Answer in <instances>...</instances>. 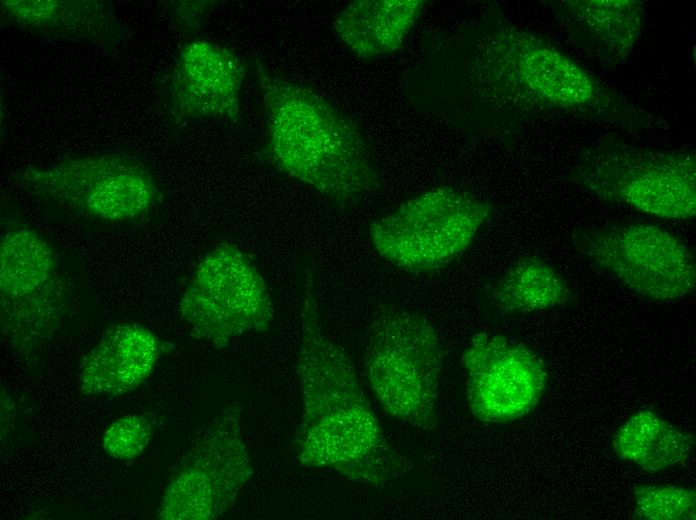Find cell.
Here are the masks:
<instances>
[{
  "label": "cell",
  "instance_id": "obj_1",
  "mask_svg": "<svg viewBox=\"0 0 696 520\" xmlns=\"http://www.w3.org/2000/svg\"><path fill=\"white\" fill-rule=\"evenodd\" d=\"M315 284L308 271L301 300L297 375L302 411L295 461L382 490L411 471L413 464L387 440L352 359L326 333Z\"/></svg>",
  "mask_w": 696,
  "mask_h": 520
},
{
  "label": "cell",
  "instance_id": "obj_2",
  "mask_svg": "<svg viewBox=\"0 0 696 520\" xmlns=\"http://www.w3.org/2000/svg\"><path fill=\"white\" fill-rule=\"evenodd\" d=\"M470 71L489 102L516 113L600 121L633 132L660 123L555 44L514 26L478 38Z\"/></svg>",
  "mask_w": 696,
  "mask_h": 520
},
{
  "label": "cell",
  "instance_id": "obj_3",
  "mask_svg": "<svg viewBox=\"0 0 696 520\" xmlns=\"http://www.w3.org/2000/svg\"><path fill=\"white\" fill-rule=\"evenodd\" d=\"M266 119L258 157L276 171L338 204L380 187L369 145L357 126L323 95L256 60Z\"/></svg>",
  "mask_w": 696,
  "mask_h": 520
},
{
  "label": "cell",
  "instance_id": "obj_4",
  "mask_svg": "<svg viewBox=\"0 0 696 520\" xmlns=\"http://www.w3.org/2000/svg\"><path fill=\"white\" fill-rule=\"evenodd\" d=\"M445 350L424 315L396 304L375 312L367 335L368 386L391 418L422 431L437 428Z\"/></svg>",
  "mask_w": 696,
  "mask_h": 520
},
{
  "label": "cell",
  "instance_id": "obj_5",
  "mask_svg": "<svg viewBox=\"0 0 696 520\" xmlns=\"http://www.w3.org/2000/svg\"><path fill=\"white\" fill-rule=\"evenodd\" d=\"M567 178L597 199L665 220L696 214V152L605 136L585 148Z\"/></svg>",
  "mask_w": 696,
  "mask_h": 520
},
{
  "label": "cell",
  "instance_id": "obj_6",
  "mask_svg": "<svg viewBox=\"0 0 696 520\" xmlns=\"http://www.w3.org/2000/svg\"><path fill=\"white\" fill-rule=\"evenodd\" d=\"M28 194L68 216L102 224L145 219L161 201L156 178L140 159L126 153L65 158L14 173Z\"/></svg>",
  "mask_w": 696,
  "mask_h": 520
},
{
  "label": "cell",
  "instance_id": "obj_7",
  "mask_svg": "<svg viewBox=\"0 0 696 520\" xmlns=\"http://www.w3.org/2000/svg\"><path fill=\"white\" fill-rule=\"evenodd\" d=\"M72 287L47 239L12 221L0 242V318L5 341L27 356L53 337L67 317Z\"/></svg>",
  "mask_w": 696,
  "mask_h": 520
},
{
  "label": "cell",
  "instance_id": "obj_8",
  "mask_svg": "<svg viewBox=\"0 0 696 520\" xmlns=\"http://www.w3.org/2000/svg\"><path fill=\"white\" fill-rule=\"evenodd\" d=\"M479 197L438 187L402 203L374 221L369 238L376 252L394 267L429 273L463 254L491 215Z\"/></svg>",
  "mask_w": 696,
  "mask_h": 520
},
{
  "label": "cell",
  "instance_id": "obj_9",
  "mask_svg": "<svg viewBox=\"0 0 696 520\" xmlns=\"http://www.w3.org/2000/svg\"><path fill=\"white\" fill-rule=\"evenodd\" d=\"M191 336L217 348L251 332H265L274 317L267 283L239 246L222 242L198 263L179 302Z\"/></svg>",
  "mask_w": 696,
  "mask_h": 520
},
{
  "label": "cell",
  "instance_id": "obj_10",
  "mask_svg": "<svg viewBox=\"0 0 696 520\" xmlns=\"http://www.w3.org/2000/svg\"><path fill=\"white\" fill-rule=\"evenodd\" d=\"M572 245L592 266L648 300L675 301L695 290L693 251L657 223L630 221L580 230Z\"/></svg>",
  "mask_w": 696,
  "mask_h": 520
},
{
  "label": "cell",
  "instance_id": "obj_11",
  "mask_svg": "<svg viewBox=\"0 0 696 520\" xmlns=\"http://www.w3.org/2000/svg\"><path fill=\"white\" fill-rule=\"evenodd\" d=\"M254 473L242 433V408H222L174 467L157 518L213 520L236 502Z\"/></svg>",
  "mask_w": 696,
  "mask_h": 520
},
{
  "label": "cell",
  "instance_id": "obj_12",
  "mask_svg": "<svg viewBox=\"0 0 696 520\" xmlns=\"http://www.w3.org/2000/svg\"><path fill=\"white\" fill-rule=\"evenodd\" d=\"M466 398L472 415L486 423H507L529 414L548 381L542 359L525 344L479 332L462 354Z\"/></svg>",
  "mask_w": 696,
  "mask_h": 520
},
{
  "label": "cell",
  "instance_id": "obj_13",
  "mask_svg": "<svg viewBox=\"0 0 696 520\" xmlns=\"http://www.w3.org/2000/svg\"><path fill=\"white\" fill-rule=\"evenodd\" d=\"M246 72L245 61L227 46L203 38L188 40L164 80L167 118L179 127L204 119L236 122Z\"/></svg>",
  "mask_w": 696,
  "mask_h": 520
},
{
  "label": "cell",
  "instance_id": "obj_14",
  "mask_svg": "<svg viewBox=\"0 0 696 520\" xmlns=\"http://www.w3.org/2000/svg\"><path fill=\"white\" fill-rule=\"evenodd\" d=\"M548 4L570 40L611 69L628 60L645 26L643 1L556 0Z\"/></svg>",
  "mask_w": 696,
  "mask_h": 520
},
{
  "label": "cell",
  "instance_id": "obj_15",
  "mask_svg": "<svg viewBox=\"0 0 696 520\" xmlns=\"http://www.w3.org/2000/svg\"><path fill=\"white\" fill-rule=\"evenodd\" d=\"M173 349L139 323L110 326L83 358L79 386L85 395L118 396L140 386Z\"/></svg>",
  "mask_w": 696,
  "mask_h": 520
},
{
  "label": "cell",
  "instance_id": "obj_16",
  "mask_svg": "<svg viewBox=\"0 0 696 520\" xmlns=\"http://www.w3.org/2000/svg\"><path fill=\"white\" fill-rule=\"evenodd\" d=\"M1 25L31 34L114 46L122 27L103 0H2Z\"/></svg>",
  "mask_w": 696,
  "mask_h": 520
},
{
  "label": "cell",
  "instance_id": "obj_17",
  "mask_svg": "<svg viewBox=\"0 0 696 520\" xmlns=\"http://www.w3.org/2000/svg\"><path fill=\"white\" fill-rule=\"evenodd\" d=\"M423 6L420 0H357L336 16L333 28L353 53L371 59L402 45Z\"/></svg>",
  "mask_w": 696,
  "mask_h": 520
},
{
  "label": "cell",
  "instance_id": "obj_18",
  "mask_svg": "<svg viewBox=\"0 0 696 520\" xmlns=\"http://www.w3.org/2000/svg\"><path fill=\"white\" fill-rule=\"evenodd\" d=\"M611 446L621 460L656 473L686 462L693 452L694 438L656 412L644 409L617 428Z\"/></svg>",
  "mask_w": 696,
  "mask_h": 520
},
{
  "label": "cell",
  "instance_id": "obj_19",
  "mask_svg": "<svg viewBox=\"0 0 696 520\" xmlns=\"http://www.w3.org/2000/svg\"><path fill=\"white\" fill-rule=\"evenodd\" d=\"M497 312L525 314L562 306L572 291L562 274L548 261L529 255L514 261L488 292Z\"/></svg>",
  "mask_w": 696,
  "mask_h": 520
},
{
  "label": "cell",
  "instance_id": "obj_20",
  "mask_svg": "<svg viewBox=\"0 0 696 520\" xmlns=\"http://www.w3.org/2000/svg\"><path fill=\"white\" fill-rule=\"evenodd\" d=\"M636 518L645 520H694L696 493L673 484H645L633 491Z\"/></svg>",
  "mask_w": 696,
  "mask_h": 520
},
{
  "label": "cell",
  "instance_id": "obj_21",
  "mask_svg": "<svg viewBox=\"0 0 696 520\" xmlns=\"http://www.w3.org/2000/svg\"><path fill=\"white\" fill-rule=\"evenodd\" d=\"M152 435L153 425L146 416L129 414L108 426L101 443L108 456L128 461L144 452Z\"/></svg>",
  "mask_w": 696,
  "mask_h": 520
},
{
  "label": "cell",
  "instance_id": "obj_22",
  "mask_svg": "<svg viewBox=\"0 0 696 520\" xmlns=\"http://www.w3.org/2000/svg\"><path fill=\"white\" fill-rule=\"evenodd\" d=\"M170 3V15L175 29L181 33H193L205 25L217 2L180 0Z\"/></svg>",
  "mask_w": 696,
  "mask_h": 520
}]
</instances>
